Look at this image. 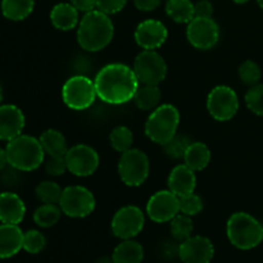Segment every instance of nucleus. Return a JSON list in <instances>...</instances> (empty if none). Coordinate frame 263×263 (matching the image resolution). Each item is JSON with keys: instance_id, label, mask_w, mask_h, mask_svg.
<instances>
[{"instance_id": "obj_1", "label": "nucleus", "mask_w": 263, "mask_h": 263, "mask_svg": "<svg viewBox=\"0 0 263 263\" xmlns=\"http://www.w3.org/2000/svg\"><path fill=\"white\" fill-rule=\"evenodd\" d=\"M94 84L98 98L110 105L131 102L140 86L134 69L123 63H109L103 67L95 76Z\"/></svg>"}, {"instance_id": "obj_2", "label": "nucleus", "mask_w": 263, "mask_h": 263, "mask_svg": "<svg viewBox=\"0 0 263 263\" xmlns=\"http://www.w3.org/2000/svg\"><path fill=\"white\" fill-rule=\"evenodd\" d=\"M115 36V25L110 15L92 9L84 13L77 26V43L89 53H97L107 48Z\"/></svg>"}, {"instance_id": "obj_3", "label": "nucleus", "mask_w": 263, "mask_h": 263, "mask_svg": "<svg viewBox=\"0 0 263 263\" xmlns=\"http://www.w3.org/2000/svg\"><path fill=\"white\" fill-rule=\"evenodd\" d=\"M8 164L12 168L22 172H31L37 170L45 161V152L40 140L35 136L21 134L13 140L8 141L5 146Z\"/></svg>"}, {"instance_id": "obj_4", "label": "nucleus", "mask_w": 263, "mask_h": 263, "mask_svg": "<svg viewBox=\"0 0 263 263\" xmlns=\"http://www.w3.org/2000/svg\"><path fill=\"white\" fill-rule=\"evenodd\" d=\"M226 235L236 249L251 251L263 241V225L251 213L235 212L226 222Z\"/></svg>"}, {"instance_id": "obj_5", "label": "nucleus", "mask_w": 263, "mask_h": 263, "mask_svg": "<svg viewBox=\"0 0 263 263\" xmlns=\"http://www.w3.org/2000/svg\"><path fill=\"white\" fill-rule=\"evenodd\" d=\"M179 126V109L172 104H161L146 118L144 133L149 140L163 146L177 135Z\"/></svg>"}, {"instance_id": "obj_6", "label": "nucleus", "mask_w": 263, "mask_h": 263, "mask_svg": "<svg viewBox=\"0 0 263 263\" xmlns=\"http://www.w3.org/2000/svg\"><path fill=\"white\" fill-rule=\"evenodd\" d=\"M117 170L121 181L126 186L138 187L148 179L151 163L145 152L131 148L121 153Z\"/></svg>"}, {"instance_id": "obj_7", "label": "nucleus", "mask_w": 263, "mask_h": 263, "mask_svg": "<svg viewBox=\"0 0 263 263\" xmlns=\"http://www.w3.org/2000/svg\"><path fill=\"white\" fill-rule=\"evenodd\" d=\"M98 98L94 80L76 74L69 77L62 86V100L72 110H85L94 104Z\"/></svg>"}, {"instance_id": "obj_8", "label": "nucleus", "mask_w": 263, "mask_h": 263, "mask_svg": "<svg viewBox=\"0 0 263 263\" xmlns=\"http://www.w3.org/2000/svg\"><path fill=\"white\" fill-rule=\"evenodd\" d=\"M97 205L91 190L81 185H71L62 192L59 207L63 215L71 218H85L91 215Z\"/></svg>"}, {"instance_id": "obj_9", "label": "nucleus", "mask_w": 263, "mask_h": 263, "mask_svg": "<svg viewBox=\"0 0 263 263\" xmlns=\"http://www.w3.org/2000/svg\"><path fill=\"white\" fill-rule=\"evenodd\" d=\"M134 72L140 84L159 85L167 76V63L157 50H141L134 61Z\"/></svg>"}, {"instance_id": "obj_10", "label": "nucleus", "mask_w": 263, "mask_h": 263, "mask_svg": "<svg viewBox=\"0 0 263 263\" xmlns=\"http://www.w3.org/2000/svg\"><path fill=\"white\" fill-rule=\"evenodd\" d=\"M207 110L218 122L233 120L239 110V98L235 90L226 85L213 87L207 97Z\"/></svg>"}, {"instance_id": "obj_11", "label": "nucleus", "mask_w": 263, "mask_h": 263, "mask_svg": "<svg viewBox=\"0 0 263 263\" xmlns=\"http://www.w3.org/2000/svg\"><path fill=\"white\" fill-rule=\"evenodd\" d=\"M145 225V215L138 205H123L113 215L110 230L116 238L121 240L134 239L143 231Z\"/></svg>"}, {"instance_id": "obj_12", "label": "nucleus", "mask_w": 263, "mask_h": 263, "mask_svg": "<svg viewBox=\"0 0 263 263\" xmlns=\"http://www.w3.org/2000/svg\"><path fill=\"white\" fill-rule=\"evenodd\" d=\"M186 39L198 50H211L220 40V27L213 18L194 17L186 27Z\"/></svg>"}, {"instance_id": "obj_13", "label": "nucleus", "mask_w": 263, "mask_h": 263, "mask_svg": "<svg viewBox=\"0 0 263 263\" xmlns=\"http://www.w3.org/2000/svg\"><path fill=\"white\" fill-rule=\"evenodd\" d=\"M68 172L77 177H89L99 167L100 158L98 152L87 144H76L66 153Z\"/></svg>"}, {"instance_id": "obj_14", "label": "nucleus", "mask_w": 263, "mask_h": 263, "mask_svg": "<svg viewBox=\"0 0 263 263\" xmlns=\"http://www.w3.org/2000/svg\"><path fill=\"white\" fill-rule=\"evenodd\" d=\"M180 213V198L171 190H159L149 198L146 215L153 222L166 223Z\"/></svg>"}, {"instance_id": "obj_15", "label": "nucleus", "mask_w": 263, "mask_h": 263, "mask_svg": "<svg viewBox=\"0 0 263 263\" xmlns=\"http://www.w3.org/2000/svg\"><path fill=\"white\" fill-rule=\"evenodd\" d=\"M182 263H211L215 257V246L207 236L192 235L177 248Z\"/></svg>"}, {"instance_id": "obj_16", "label": "nucleus", "mask_w": 263, "mask_h": 263, "mask_svg": "<svg viewBox=\"0 0 263 263\" xmlns=\"http://www.w3.org/2000/svg\"><path fill=\"white\" fill-rule=\"evenodd\" d=\"M134 39L143 50H157L168 39V30L163 22L149 18L136 26Z\"/></svg>"}, {"instance_id": "obj_17", "label": "nucleus", "mask_w": 263, "mask_h": 263, "mask_svg": "<svg viewBox=\"0 0 263 263\" xmlns=\"http://www.w3.org/2000/svg\"><path fill=\"white\" fill-rule=\"evenodd\" d=\"M26 118L22 109L14 104L0 105V140L10 141L22 134Z\"/></svg>"}, {"instance_id": "obj_18", "label": "nucleus", "mask_w": 263, "mask_h": 263, "mask_svg": "<svg viewBox=\"0 0 263 263\" xmlns=\"http://www.w3.org/2000/svg\"><path fill=\"white\" fill-rule=\"evenodd\" d=\"M167 185H168V190H171L179 198L185 197L195 192L197 175H195V171H193L185 163L177 164L170 172Z\"/></svg>"}, {"instance_id": "obj_19", "label": "nucleus", "mask_w": 263, "mask_h": 263, "mask_svg": "<svg viewBox=\"0 0 263 263\" xmlns=\"http://www.w3.org/2000/svg\"><path fill=\"white\" fill-rule=\"evenodd\" d=\"M26 216V204L15 193H0V223L20 225Z\"/></svg>"}, {"instance_id": "obj_20", "label": "nucleus", "mask_w": 263, "mask_h": 263, "mask_svg": "<svg viewBox=\"0 0 263 263\" xmlns=\"http://www.w3.org/2000/svg\"><path fill=\"white\" fill-rule=\"evenodd\" d=\"M23 234L18 225L0 223V259L12 258L22 251Z\"/></svg>"}, {"instance_id": "obj_21", "label": "nucleus", "mask_w": 263, "mask_h": 263, "mask_svg": "<svg viewBox=\"0 0 263 263\" xmlns=\"http://www.w3.org/2000/svg\"><path fill=\"white\" fill-rule=\"evenodd\" d=\"M50 23L58 31H71L80 23V12L71 3H58L50 10Z\"/></svg>"}, {"instance_id": "obj_22", "label": "nucleus", "mask_w": 263, "mask_h": 263, "mask_svg": "<svg viewBox=\"0 0 263 263\" xmlns=\"http://www.w3.org/2000/svg\"><path fill=\"white\" fill-rule=\"evenodd\" d=\"M211 151L202 141H192L184 154V163L193 171H203L211 162Z\"/></svg>"}, {"instance_id": "obj_23", "label": "nucleus", "mask_w": 263, "mask_h": 263, "mask_svg": "<svg viewBox=\"0 0 263 263\" xmlns=\"http://www.w3.org/2000/svg\"><path fill=\"white\" fill-rule=\"evenodd\" d=\"M143 259V246L134 239L121 240L112 253L113 263H141Z\"/></svg>"}, {"instance_id": "obj_24", "label": "nucleus", "mask_w": 263, "mask_h": 263, "mask_svg": "<svg viewBox=\"0 0 263 263\" xmlns=\"http://www.w3.org/2000/svg\"><path fill=\"white\" fill-rule=\"evenodd\" d=\"M35 9V0H2L0 10L3 17L13 22H21Z\"/></svg>"}, {"instance_id": "obj_25", "label": "nucleus", "mask_w": 263, "mask_h": 263, "mask_svg": "<svg viewBox=\"0 0 263 263\" xmlns=\"http://www.w3.org/2000/svg\"><path fill=\"white\" fill-rule=\"evenodd\" d=\"M39 140L46 156H66L68 151L66 136L55 128H48L44 131Z\"/></svg>"}, {"instance_id": "obj_26", "label": "nucleus", "mask_w": 263, "mask_h": 263, "mask_svg": "<svg viewBox=\"0 0 263 263\" xmlns=\"http://www.w3.org/2000/svg\"><path fill=\"white\" fill-rule=\"evenodd\" d=\"M133 100L140 110H151L152 112L158 105H161L162 91L159 89V85L140 84Z\"/></svg>"}, {"instance_id": "obj_27", "label": "nucleus", "mask_w": 263, "mask_h": 263, "mask_svg": "<svg viewBox=\"0 0 263 263\" xmlns=\"http://www.w3.org/2000/svg\"><path fill=\"white\" fill-rule=\"evenodd\" d=\"M164 10L174 22L180 25H187L194 18V3L192 0H167Z\"/></svg>"}, {"instance_id": "obj_28", "label": "nucleus", "mask_w": 263, "mask_h": 263, "mask_svg": "<svg viewBox=\"0 0 263 263\" xmlns=\"http://www.w3.org/2000/svg\"><path fill=\"white\" fill-rule=\"evenodd\" d=\"M62 210L59 204H41L33 212V222L41 229H49L55 226L62 217Z\"/></svg>"}, {"instance_id": "obj_29", "label": "nucleus", "mask_w": 263, "mask_h": 263, "mask_svg": "<svg viewBox=\"0 0 263 263\" xmlns=\"http://www.w3.org/2000/svg\"><path fill=\"white\" fill-rule=\"evenodd\" d=\"M170 231H171L172 238L179 241V243L186 240L194 233L193 218L190 216L179 213L176 217L170 221Z\"/></svg>"}, {"instance_id": "obj_30", "label": "nucleus", "mask_w": 263, "mask_h": 263, "mask_svg": "<svg viewBox=\"0 0 263 263\" xmlns=\"http://www.w3.org/2000/svg\"><path fill=\"white\" fill-rule=\"evenodd\" d=\"M62 192L63 189L61 187V185L57 184L55 181H50V180L41 181L35 189L36 198L44 204H59Z\"/></svg>"}, {"instance_id": "obj_31", "label": "nucleus", "mask_w": 263, "mask_h": 263, "mask_svg": "<svg viewBox=\"0 0 263 263\" xmlns=\"http://www.w3.org/2000/svg\"><path fill=\"white\" fill-rule=\"evenodd\" d=\"M109 144L116 152L123 153L133 148L134 134L127 126H117L109 134Z\"/></svg>"}, {"instance_id": "obj_32", "label": "nucleus", "mask_w": 263, "mask_h": 263, "mask_svg": "<svg viewBox=\"0 0 263 263\" xmlns=\"http://www.w3.org/2000/svg\"><path fill=\"white\" fill-rule=\"evenodd\" d=\"M238 74L240 81L244 85H248V86H253V85L259 84L262 79V69L259 67V64L257 62L248 59V61H244L243 63L239 66Z\"/></svg>"}, {"instance_id": "obj_33", "label": "nucleus", "mask_w": 263, "mask_h": 263, "mask_svg": "<svg viewBox=\"0 0 263 263\" xmlns=\"http://www.w3.org/2000/svg\"><path fill=\"white\" fill-rule=\"evenodd\" d=\"M246 105L253 115L263 117V84H257L249 86L248 91L246 92Z\"/></svg>"}, {"instance_id": "obj_34", "label": "nucleus", "mask_w": 263, "mask_h": 263, "mask_svg": "<svg viewBox=\"0 0 263 263\" xmlns=\"http://www.w3.org/2000/svg\"><path fill=\"white\" fill-rule=\"evenodd\" d=\"M46 247V238L41 231L28 230L23 234V251L30 254H39Z\"/></svg>"}, {"instance_id": "obj_35", "label": "nucleus", "mask_w": 263, "mask_h": 263, "mask_svg": "<svg viewBox=\"0 0 263 263\" xmlns=\"http://www.w3.org/2000/svg\"><path fill=\"white\" fill-rule=\"evenodd\" d=\"M190 143H192V141L187 139V136L176 135L174 139H171L168 143L164 144L162 148H163L164 153H166L170 158L182 159Z\"/></svg>"}, {"instance_id": "obj_36", "label": "nucleus", "mask_w": 263, "mask_h": 263, "mask_svg": "<svg viewBox=\"0 0 263 263\" xmlns=\"http://www.w3.org/2000/svg\"><path fill=\"white\" fill-rule=\"evenodd\" d=\"M203 208H204V202L195 193L180 198V213H182V215L194 217L202 212Z\"/></svg>"}, {"instance_id": "obj_37", "label": "nucleus", "mask_w": 263, "mask_h": 263, "mask_svg": "<svg viewBox=\"0 0 263 263\" xmlns=\"http://www.w3.org/2000/svg\"><path fill=\"white\" fill-rule=\"evenodd\" d=\"M44 164H45V171L49 176L58 177L68 171L66 156H46Z\"/></svg>"}, {"instance_id": "obj_38", "label": "nucleus", "mask_w": 263, "mask_h": 263, "mask_svg": "<svg viewBox=\"0 0 263 263\" xmlns=\"http://www.w3.org/2000/svg\"><path fill=\"white\" fill-rule=\"evenodd\" d=\"M127 0H97V9L108 15H113L123 10Z\"/></svg>"}, {"instance_id": "obj_39", "label": "nucleus", "mask_w": 263, "mask_h": 263, "mask_svg": "<svg viewBox=\"0 0 263 263\" xmlns=\"http://www.w3.org/2000/svg\"><path fill=\"white\" fill-rule=\"evenodd\" d=\"M213 5L210 0H199L194 4V17L213 18Z\"/></svg>"}, {"instance_id": "obj_40", "label": "nucleus", "mask_w": 263, "mask_h": 263, "mask_svg": "<svg viewBox=\"0 0 263 263\" xmlns=\"http://www.w3.org/2000/svg\"><path fill=\"white\" fill-rule=\"evenodd\" d=\"M162 0H134V5L140 12H153L161 5Z\"/></svg>"}, {"instance_id": "obj_41", "label": "nucleus", "mask_w": 263, "mask_h": 263, "mask_svg": "<svg viewBox=\"0 0 263 263\" xmlns=\"http://www.w3.org/2000/svg\"><path fill=\"white\" fill-rule=\"evenodd\" d=\"M72 5L79 12L87 13L92 9H97V0H69Z\"/></svg>"}, {"instance_id": "obj_42", "label": "nucleus", "mask_w": 263, "mask_h": 263, "mask_svg": "<svg viewBox=\"0 0 263 263\" xmlns=\"http://www.w3.org/2000/svg\"><path fill=\"white\" fill-rule=\"evenodd\" d=\"M7 166H8L7 151H5V148H2V146H0V171H3Z\"/></svg>"}, {"instance_id": "obj_43", "label": "nucleus", "mask_w": 263, "mask_h": 263, "mask_svg": "<svg viewBox=\"0 0 263 263\" xmlns=\"http://www.w3.org/2000/svg\"><path fill=\"white\" fill-rule=\"evenodd\" d=\"M97 263H113L112 257H110V258H107V257H103V258L98 259Z\"/></svg>"}, {"instance_id": "obj_44", "label": "nucleus", "mask_w": 263, "mask_h": 263, "mask_svg": "<svg viewBox=\"0 0 263 263\" xmlns=\"http://www.w3.org/2000/svg\"><path fill=\"white\" fill-rule=\"evenodd\" d=\"M235 4H246V3H248L249 0H233Z\"/></svg>"}, {"instance_id": "obj_45", "label": "nucleus", "mask_w": 263, "mask_h": 263, "mask_svg": "<svg viewBox=\"0 0 263 263\" xmlns=\"http://www.w3.org/2000/svg\"><path fill=\"white\" fill-rule=\"evenodd\" d=\"M3 97H4V94H3V86H2V84H0V105H2Z\"/></svg>"}, {"instance_id": "obj_46", "label": "nucleus", "mask_w": 263, "mask_h": 263, "mask_svg": "<svg viewBox=\"0 0 263 263\" xmlns=\"http://www.w3.org/2000/svg\"><path fill=\"white\" fill-rule=\"evenodd\" d=\"M257 3H258L259 8H261V9H263V0H257Z\"/></svg>"}, {"instance_id": "obj_47", "label": "nucleus", "mask_w": 263, "mask_h": 263, "mask_svg": "<svg viewBox=\"0 0 263 263\" xmlns=\"http://www.w3.org/2000/svg\"><path fill=\"white\" fill-rule=\"evenodd\" d=\"M262 225H263V223H262Z\"/></svg>"}]
</instances>
